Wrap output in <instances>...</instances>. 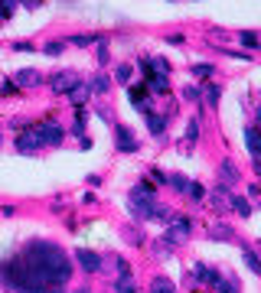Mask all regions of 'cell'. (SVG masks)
<instances>
[{"instance_id": "f1b7e54d", "label": "cell", "mask_w": 261, "mask_h": 293, "mask_svg": "<svg viewBox=\"0 0 261 293\" xmlns=\"http://www.w3.org/2000/svg\"><path fill=\"white\" fill-rule=\"evenodd\" d=\"M242 43L245 46H258V36H255V33H242Z\"/></svg>"}, {"instance_id": "4fadbf2b", "label": "cell", "mask_w": 261, "mask_h": 293, "mask_svg": "<svg viewBox=\"0 0 261 293\" xmlns=\"http://www.w3.org/2000/svg\"><path fill=\"white\" fill-rule=\"evenodd\" d=\"M127 98H130V101H134L141 111H147V88H144V85H134V88H127Z\"/></svg>"}, {"instance_id": "5b68a950", "label": "cell", "mask_w": 261, "mask_h": 293, "mask_svg": "<svg viewBox=\"0 0 261 293\" xmlns=\"http://www.w3.org/2000/svg\"><path fill=\"white\" fill-rule=\"evenodd\" d=\"M75 85H79V75L69 72V68H66V72H56V75L49 79V88H52V92H59V95H69Z\"/></svg>"}, {"instance_id": "4316f807", "label": "cell", "mask_w": 261, "mask_h": 293, "mask_svg": "<svg viewBox=\"0 0 261 293\" xmlns=\"http://www.w3.org/2000/svg\"><path fill=\"white\" fill-rule=\"evenodd\" d=\"M193 75H199V79H206V75H212V65H193Z\"/></svg>"}, {"instance_id": "277c9868", "label": "cell", "mask_w": 261, "mask_h": 293, "mask_svg": "<svg viewBox=\"0 0 261 293\" xmlns=\"http://www.w3.org/2000/svg\"><path fill=\"white\" fill-rule=\"evenodd\" d=\"M141 68H144V72H147V92L167 95V88H170L167 75H163V72H154V62H150V59H141Z\"/></svg>"}, {"instance_id": "30bf717a", "label": "cell", "mask_w": 261, "mask_h": 293, "mask_svg": "<svg viewBox=\"0 0 261 293\" xmlns=\"http://www.w3.org/2000/svg\"><path fill=\"white\" fill-rule=\"evenodd\" d=\"M245 143H248V150L255 153V160H261V130L258 127H248V130H245Z\"/></svg>"}, {"instance_id": "ba28073f", "label": "cell", "mask_w": 261, "mask_h": 293, "mask_svg": "<svg viewBox=\"0 0 261 293\" xmlns=\"http://www.w3.org/2000/svg\"><path fill=\"white\" fill-rule=\"evenodd\" d=\"M75 261H79V267L88 270V274H95V270L101 267V257L95 254V251H79V254H75Z\"/></svg>"}, {"instance_id": "9a60e30c", "label": "cell", "mask_w": 261, "mask_h": 293, "mask_svg": "<svg viewBox=\"0 0 261 293\" xmlns=\"http://www.w3.org/2000/svg\"><path fill=\"white\" fill-rule=\"evenodd\" d=\"M88 92H92V95L108 92V75H95V79H92V85H88Z\"/></svg>"}, {"instance_id": "52a82bcc", "label": "cell", "mask_w": 261, "mask_h": 293, "mask_svg": "<svg viewBox=\"0 0 261 293\" xmlns=\"http://www.w3.org/2000/svg\"><path fill=\"white\" fill-rule=\"evenodd\" d=\"M114 137H118V150H124V153H134L137 150V140H134V134H130V130L124 127V124H118V127H114Z\"/></svg>"}, {"instance_id": "4dcf8cb0", "label": "cell", "mask_w": 261, "mask_h": 293, "mask_svg": "<svg viewBox=\"0 0 261 293\" xmlns=\"http://www.w3.org/2000/svg\"><path fill=\"white\" fill-rule=\"evenodd\" d=\"M0 92H4V95H13V92H17V82H4V88H0Z\"/></svg>"}, {"instance_id": "8992f818", "label": "cell", "mask_w": 261, "mask_h": 293, "mask_svg": "<svg viewBox=\"0 0 261 293\" xmlns=\"http://www.w3.org/2000/svg\"><path fill=\"white\" fill-rule=\"evenodd\" d=\"M186 235H189V218H183V215H180V218H173V225H170V232H167V238H163V241L180 244Z\"/></svg>"}, {"instance_id": "d6a6232c", "label": "cell", "mask_w": 261, "mask_h": 293, "mask_svg": "<svg viewBox=\"0 0 261 293\" xmlns=\"http://www.w3.org/2000/svg\"><path fill=\"white\" fill-rule=\"evenodd\" d=\"M23 4H30V7H39V0H23Z\"/></svg>"}, {"instance_id": "e575fe53", "label": "cell", "mask_w": 261, "mask_h": 293, "mask_svg": "<svg viewBox=\"0 0 261 293\" xmlns=\"http://www.w3.org/2000/svg\"><path fill=\"white\" fill-rule=\"evenodd\" d=\"M79 293H88V290H79Z\"/></svg>"}, {"instance_id": "83f0119b", "label": "cell", "mask_w": 261, "mask_h": 293, "mask_svg": "<svg viewBox=\"0 0 261 293\" xmlns=\"http://www.w3.org/2000/svg\"><path fill=\"white\" fill-rule=\"evenodd\" d=\"M13 10V0H0V17H10Z\"/></svg>"}, {"instance_id": "9c48e42d", "label": "cell", "mask_w": 261, "mask_h": 293, "mask_svg": "<svg viewBox=\"0 0 261 293\" xmlns=\"http://www.w3.org/2000/svg\"><path fill=\"white\" fill-rule=\"evenodd\" d=\"M212 205L216 208H232V195H229V186H216V189L209 192Z\"/></svg>"}, {"instance_id": "ac0fdd59", "label": "cell", "mask_w": 261, "mask_h": 293, "mask_svg": "<svg viewBox=\"0 0 261 293\" xmlns=\"http://www.w3.org/2000/svg\"><path fill=\"white\" fill-rule=\"evenodd\" d=\"M242 254H245V264H248V267L255 270V274H261V261H258V254H255V251H251V248H245Z\"/></svg>"}, {"instance_id": "44dd1931", "label": "cell", "mask_w": 261, "mask_h": 293, "mask_svg": "<svg viewBox=\"0 0 261 293\" xmlns=\"http://www.w3.org/2000/svg\"><path fill=\"white\" fill-rule=\"evenodd\" d=\"M199 140V121H189V127H186V143H196Z\"/></svg>"}, {"instance_id": "836d02e7", "label": "cell", "mask_w": 261, "mask_h": 293, "mask_svg": "<svg viewBox=\"0 0 261 293\" xmlns=\"http://www.w3.org/2000/svg\"><path fill=\"white\" fill-rule=\"evenodd\" d=\"M258 124H261V108H258Z\"/></svg>"}, {"instance_id": "2e32d148", "label": "cell", "mask_w": 261, "mask_h": 293, "mask_svg": "<svg viewBox=\"0 0 261 293\" xmlns=\"http://www.w3.org/2000/svg\"><path fill=\"white\" fill-rule=\"evenodd\" d=\"M232 208H235V212H238V215H242V218H248V215H251V208H248V202H245V199H242V195H232Z\"/></svg>"}, {"instance_id": "5bb4252c", "label": "cell", "mask_w": 261, "mask_h": 293, "mask_svg": "<svg viewBox=\"0 0 261 293\" xmlns=\"http://www.w3.org/2000/svg\"><path fill=\"white\" fill-rule=\"evenodd\" d=\"M150 293H176V287L167 280V277H157V280L150 283Z\"/></svg>"}, {"instance_id": "603a6c76", "label": "cell", "mask_w": 261, "mask_h": 293, "mask_svg": "<svg viewBox=\"0 0 261 293\" xmlns=\"http://www.w3.org/2000/svg\"><path fill=\"white\" fill-rule=\"evenodd\" d=\"M219 95H222V92H219V85H206V101H209V104H216Z\"/></svg>"}, {"instance_id": "484cf974", "label": "cell", "mask_w": 261, "mask_h": 293, "mask_svg": "<svg viewBox=\"0 0 261 293\" xmlns=\"http://www.w3.org/2000/svg\"><path fill=\"white\" fill-rule=\"evenodd\" d=\"M98 36H72L69 43H75V46H88V43H95Z\"/></svg>"}, {"instance_id": "6da1fadb", "label": "cell", "mask_w": 261, "mask_h": 293, "mask_svg": "<svg viewBox=\"0 0 261 293\" xmlns=\"http://www.w3.org/2000/svg\"><path fill=\"white\" fill-rule=\"evenodd\" d=\"M0 277H4L7 287L20 293H49L72 277V264L56 244L33 241L13 261H7L0 267Z\"/></svg>"}, {"instance_id": "d6986e66", "label": "cell", "mask_w": 261, "mask_h": 293, "mask_svg": "<svg viewBox=\"0 0 261 293\" xmlns=\"http://www.w3.org/2000/svg\"><path fill=\"white\" fill-rule=\"evenodd\" d=\"M147 127L154 130V134H163V127H167V121H163V117H154V114H147Z\"/></svg>"}, {"instance_id": "e0dca14e", "label": "cell", "mask_w": 261, "mask_h": 293, "mask_svg": "<svg viewBox=\"0 0 261 293\" xmlns=\"http://www.w3.org/2000/svg\"><path fill=\"white\" fill-rule=\"evenodd\" d=\"M88 95H92V92H88V85H82V82H79V85H75V88H72V92H69V98H72V101H75V104H82V101H85V98H88Z\"/></svg>"}, {"instance_id": "3957f363", "label": "cell", "mask_w": 261, "mask_h": 293, "mask_svg": "<svg viewBox=\"0 0 261 293\" xmlns=\"http://www.w3.org/2000/svg\"><path fill=\"white\" fill-rule=\"evenodd\" d=\"M127 205H130V215H137V218H160V222H170V218H173V215H170V208L157 202V192L150 189L147 183H141V186H134V189H130Z\"/></svg>"}, {"instance_id": "8fae6325", "label": "cell", "mask_w": 261, "mask_h": 293, "mask_svg": "<svg viewBox=\"0 0 261 293\" xmlns=\"http://www.w3.org/2000/svg\"><path fill=\"white\" fill-rule=\"evenodd\" d=\"M13 82H17V85H23V88H30V85H39V82H43V75H39L36 68H23V72H20Z\"/></svg>"}, {"instance_id": "7a4b0ae2", "label": "cell", "mask_w": 261, "mask_h": 293, "mask_svg": "<svg viewBox=\"0 0 261 293\" xmlns=\"http://www.w3.org/2000/svg\"><path fill=\"white\" fill-rule=\"evenodd\" d=\"M62 137H66V130L59 127L56 121H39V124L26 127L23 134L17 137V150L20 153H36V150H43V146L62 143Z\"/></svg>"}, {"instance_id": "cb8c5ba5", "label": "cell", "mask_w": 261, "mask_h": 293, "mask_svg": "<svg viewBox=\"0 0 261 293\" xmlns=\"http://www.w3.org/2000/svg\"><path fill=\"white\" fill-rule=\"evenodd\" d=\"M189 199H203V195H206V189H203V186H199V183H189Z\"/></svg>"}, {"instance_id": "ffe728a7", "label": "cell", "mask_w": 261, "mask_h": 293, "mask_svg": "<svg viewBox=\"0 0 261 293\" xmlns=\"http://www.w3.org/2000/svg\"><path fill=\"white\" fill-rule=\"evenodd\" d=\"M167 183H170V186H173V189H180V192H183V189H189V179H183V176H176V173H173V176H167Z\"/></svg>"}, {"instance_id": "7402d4cb", "label": "cell", "mask_w": 261, "mask_h": 293, "mask_svg": "<svg viewBox=\"0 0 261 293\" xmlns=\"http://www.w3.org/2000/svg\"><path fill=\"white\" fill-rule=\"evenodd\" d=\"M209 238H232V232L225 225H216V228H209Z\"/></svg>"}, {"instance_id": "7c38bea8", "label": "cell", "mask_w": 261, "mask_h": 293, "mask_svg": "<svg viewBox=\"0 0 261 293\" xmlns=\"http://www.w3.org/2000/svg\"><path fill=\"white\" fill-rule=\"evenodd\" d=\"M219 176H222V186H229V183L238 179V170L232 166V160H222V163H219Z\"/></svg>"}, {"instance_id": "d4e9b609", "label": "cell", "mask_w": 261, "mask_h": 293, "mask_svg": "<svg viewBox=\"0 0 261 293\" xmlns=\"http://www.w3.org/2000/svg\"><path fill=\"white\" fill-rule=\"evenodd\" d=\"M114 79H118V82H127V79H130V65H118V72H114Z\"/></svg>"}, {"instance_id": "f546056e", "label": "cell", "mask_w": 261, "mask_h": 293, "mask_svg": "<svg viewBox=\"0 0 261 293\" xmlns=\"http://www.w3.org/2000/svg\"><path fill=\"white\" fill-rule=\"evenodd\" d=\"M46 52H49V55H59V52H62V43H49V46H46Z\"/></svg>"}, {"instance_id": "1f68e13d", "label": "cell", "mask_w": 261, "mask_h": 293, "mask_svg": "<svg viewBox=\"0 0 261 293\" xmlns=\"http://www.w3.org/2000/svg\"><path fill=\"white\" fill-rule=\"evenodd\" d=\"M255 173H258V176H261V160H255Z\"/></svg>"}]
</instances>
